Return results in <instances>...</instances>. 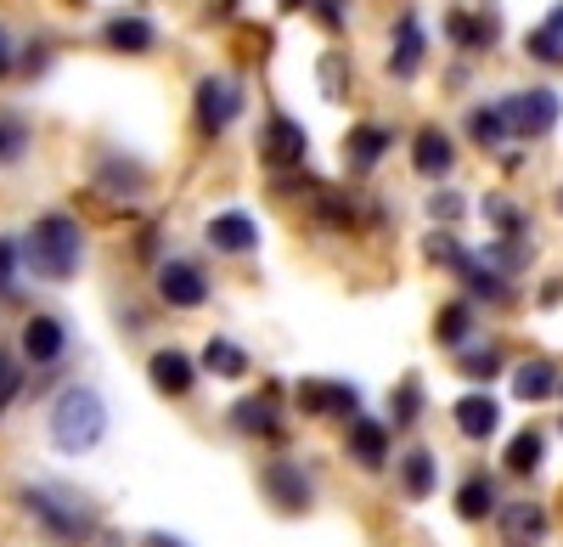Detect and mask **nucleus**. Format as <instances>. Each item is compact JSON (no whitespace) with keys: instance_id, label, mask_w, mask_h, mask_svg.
<instances>
[{"instance_id":"1","label":"nucleus","mask_w":563,"mask_h":547,"mask_svg":"<svg viewBox=\"0 0 563 547\" xmlns=\"http://www.w3.org/2000/svg\"><path fill=\"white\" fill-rule=\"evenodd\" d=\"M18 260L34 271V277H45V283H68L79 271V260H85L79 220L74 215H40L29 226V238L18 243Z\"/></svg>"},{"instance_id":"2","label":"nucleus","mask_w":563,"mask_h":547,"mask_svg":"<svg viewBox=\"0 0 563 547\" xmlns=\"http://www.w3.org/2000/svg\"><path fill=\"white\" fill-rule=\"evenodd\" d=\"M23 508L63 547H79V541L97 536V508H90L74 485H23Z\"/></svg>"},{"instance_id":"3","label":"nucleus","mask_w":563,"mask_h":547,"mask_svg":"<svg viewBox=\"0 0 563 547\" xmlns=\"http://www.w3.org/2000/svg\"><path fill=\"white\" fill-rule=\"evenodd\" d=\"M102 435H108V401L90 384L63 390L57 406H52V446L68 451V458H79V451H97Z\"/></svg>"},{"instance_id":"4","label":"nucleus","mask_w":563,"mask_h":547,"mask_svg":"<svg viewBox=\"0 0 563 547\" xmlns=\"http://www.w3.org/2000/svg\"><path fill=\"white\" fill-rule=\"evenodd\" d=\"M507 135H525V142H541V135L558 124L563 102H558V90L552 85H536V90H512L507 102H496Z\"/></svg>"},{"instance_id":"5","label":"nucleus","mask_w":563,"mask_h":547,"mask_svg":"<svg viewBox=\"0 0 563 547\" xmlns=\"http://www.w3.org/2000/svg\"><path fill=\"white\" fill-rule=\"evenodd\" d=\"M192 113H198V130L203 135H225L243 113V85L225 79V74H203L198 90H192Z\"/></svg>"},{"instance_id":"6","label":"nucleus","mask_w":563,"mask_h":547,"mask_svg":"<svg viewBox=\"0 0 563 547\" xmlns=\"http://www.w3.org/2000/svg\"><path fill=\"white\" fill-rule=\"evenodd\" d=\"M158 299L175 305V310H198L209 299V277L192 260H164L158 265Z\"/></svg>"},{"instance_id":"7","label":"nucleus","mask_w":563,"mask_h":547,"mask_svg":"<svg viewBox=\"0 0 563 547\" xmlns=\"http://www.w3.org/2000/svg\"><path fill=\"white\" fill-rule=\"evenodd\" d=\"M265 164L271 169H288V164H305V153H310V135H305V124L299 119H288V113H271V124H265Z\"/></svg>"},{"instance_id":"8","label":"nucleus","mask_w":563,"mask_h":547,"mask_svg":"<svg viewBox=\"0 0 563 547\" xmlns=\"http://www.w3.org/2000/svg\"><path fill=\"white\" fill-rule=\"evenodd\" d=\"M203 243H209L214 254H249V249H260V226H254V215H243V209H225V215H214V220L203 226Z\"/></svg>"},{"instance_id":"9","label":"nucleus","mask_w":563,"mask_h":547,"mask_svg":"<svg viewBox=\"0 0 563 547\" xmlns=\"http://www.w3.org/2000/svg\"><path fill=\"white\" fill-rule=\"evenodd\" d=\"M496 525H501V541H507V547H541L547 530H552V519H547L541 503H507V508L496 514Z\"/></svg>"},{"instance_id":"10","label":"nucleus","mask_w":563,"mask_h":547,"mask_svg":"<svg viewBox=\"0 0 563 547\" xmlns=\"http://www.w3.org/2000/svg\"><path fill=\"white\" fill-rule=\"evenodd\" d=\"M265 491H271V503H276L282 514H305V508H310V480H305V469L288 463V458L265 463Z\"/></svg>"},{"instance_id":"11","label":"nucleus","mask_w":563,"mask_h":547,"mask_svg":"<svg viewBox=\"0 0 563 547\" xmlns=\"http://www.w3.org/2000/svg\"><path fill=\"white\" fill-rule=\"evenodd\" d=\"M299 406L310 418H327V413H339V418H355L361 413V395L350 384H327V379H305L299 384Z\"/></svg>"},{"instance_id":"12","label":"nucleus","mask_w":563,"mask_h":547,"mask_svg":"<svg viewBox=\"0 0 563 547\" xmlns=\"http://www.w3.org/2000/svg\"><path fill=\"white\" fill-rule=\"evenodd\" d=\"M63 350H68V328L57 322V316H29L23 322V355L34 361V368L63 361Z\"/></svg>"},{"instance_id":"13","label":"nucleus","mask_w":563,"mask_h":547,"mask_svg":"<svg viewBox=\"0 0 563 547\" xmlns=\"http://www.w3.org/2000/svg\"><path fill=\"white\" fill-rule=\"evenodd\" d=\"M422 57H429V40H422V18L406 12L400 29H395V45H389V74H395V79H417Z\"/></svg>"},{"instance_id":"14","label":"nucleus","mask_w":563,"mask_h":547,"mask_svg":"<svg viewBox=\"0 0 563 547\" xmlns=\"http://www.w3.org/2000/svg\"><path fill=\"white\" fill-rule=\"evenodd\" d=\"M389 147H395V135H389L384 124H355V130H350V142H344V164H350V175L378 169Z\"/></svg>"},{"instance_id":"15","label":"nucleus","mask_w":563,"mask_h":547,"mask_svg":"<svg viewBox=\"0 0 563 547\" xmlns=\"http://www.w3.org/2000/svg\"><path fill=\"white\" fill-rule=\"evenodd\" d=\"M451 164H456V147H451V135L445 130H417V142H411V169L422 175V180H440V175H451Z\"/></svg>"},{"instance_id":"16","label":"nucleus","mask_w":563,"mask_h":547,"mask_svg":"<svg viewBox=\"0 0 563 547\" xmlns=\"http://www.w3.org/2000/svg\"><path fill=\"white\" fill-rule=\"evenodd\" d=\"M451 418H456V429H462L467 440H490L496 424H501V406H496L485 390H474V395H462V401L451 406Z\"/></svg>"},{"instance_id":"17","label":"nucleus","mask_w":563,"mask_h":547,"mask_svg":"<svg viewBox=\"0 0 563 547\" xmlns=\"http://www.w3.org/2000/svg\"><path fill=\"white\" fill-rule=\"evenodd\" d=\"M350 458L361 463V469H384L389 463V429L378 424V418H350Z\"/></svg>"},{"instance_id":"18","label":"nucleus","mask_w":563,"mask_h":547,"mask_svg":"<svg viewBox=\"0 0 563 547\" xmlns=\"http://www.w3.org/2000/svg\"><path fill=\"white\" fill-rule=\"evenodd\" d=\"M445 34L462 45V52H485V45L501 40V18L496 12H451L445 18Z\"/></svg>"},{"instance_id":"19","label":"nucleus","mask_w":563,"mask_h":547,"mask_svg":"<svg viewBox=\"0 0 563 547\" xmlns=\"http://www.w3.org/2000/svg\"><path fill=\"white\" fill-rule=\"evenodd\" d=\"M147 373H153V390L158 395H186V390L198 384V368H192V355H186V350H158L147 361Z\"/></svg>"},{"instance_id":"20","label":"nucleus","mask_w":563,"mask_h":547,"mask_svg":"<svg viewBox=\"0 0 563 547\" xmlns=\"http://www.w3.org/2000/svg\"><path fill=\"white\" fill-rule=\"evenodd\" d=\"M102 40L113 45V52H124V57H141V52H153V45H158V29H153V18L124 12V18H113L102 29Z\"/></svg>"},{"instance_id":"21","label":"nucleus","mask_w":563,"mask_h":547,"mask_svg":"<svg viewBox=\"0 0 563 547\" xmlns=\"http://www.w3.org/2000/svg\"><path fill=\"white\" fill-rule=\"evenodd\" d=\"M400 485H406L411 503H422V496L434 491V451L429 446H411L406 458H400Z\"/></svg>"},{"instance_id":"22","label":"nucleus","mask_w":563,"mask_h":547,"mask_svg":"<svg viewBox=\"0 0 563 547\" xmlns=\"http://www.w3.org/2000/svg\"><path fill=\"white\" fill-rule=\"evenodd\" d=\"M231 424H238L243 435H265V440H276V435H282V424H276V406H271L265 395H249V401L231 406Z\"/></svg>"},{"instance_id":"23","label":"nucleus","mask_w":563,"mask_h":547,"mask_svg":"<svg viewBox=\"0 0 563 547\" xmlns=\"http://www.w3.org/2000/svg\"><path fill=\"white\" fill-rule=\"evenodd\" d=\"M512 395H519V401H547V395H558V368H552V361H525V368L512 373Z\"/></svg>"},{"instance_id":"24","label":"nucleus","mask_w":563,"mask_h":547,"mask_svg":"<svg viewBox=\"0 0 563 547\" xmlns=\"http://www.w3.org/2000/svg\"><path fill=\"white\" fill-rule=\"evenodd\" d=\"M456 514H462V519H485V514H496V485H490V474H467V480H462V491H456Z\"/></svg>"},{"instance_id":"25","label":"nucleus","mask_w":563,"mask_h":547,"mask_svg":"<svg viewBox=\"0 0 563 547\" xmlns=\"http://www.w3.org/2000/svg\"><path fill=\"white\" fill-rule=\"evenodd\" d=\"M203 368H209L214 379H243V373H249V350L231 344V339H209V344H203Z\"/></svg>"},{"instance_id":"26","label":"nucleus","mask_w":563,"mask_h":547,"mask_svg":"<svg viewBox=\"0 0 563 547\" xmlns=\"http://www.w3.org/2000/svg\"><path fill=\"white\" fill-rule=\"evenodd\" d=\"M541 458H547V435H541V429L512 435V446H507V469H512V474H536Z\"/></svg>"},{"instance_id":"27","label":"nucleus","mask_w":563,"mask_h":547,"mask_svg":"<svg viewBox=\"0 0 563 547\" xmlns=\"http://www.w3.org/2000/svg\"><path fill=\"white\" fill-rule=\"evenodd\" d=\"M530 57H541V63H563V7H552V18L541 23V29H530Z\"/></svg>"},{"instance_id":"28","label":"nucleus","mask_w":563,"mask_h":547,"mask_svg":"<svg viewBox=\"0 0 563 547\" xmlns=\"http://www.w3.org/2000/svg\"><path fill=\"white\" fill-rule=\"evenodd\" d=\"M462 283L474 288V294H485L490 305H507V299H512V288H507V277H501V271H490V265H479V260L462 271Z\"/></svg>"},{"instance_id":"29","label":"nucleus","mask_w":563,"mask_h":547,"mask_svg":"<svg viewBox=\"0 0 563 547\" xmlns=\"http://www.w3.org/2000/svg\"><path fill=\"white\" fill-rule=\"evenodd\" d=\"M467 328H474V305H462V299H456V305H445V310H440L434 339H440V344H462V339H467Z\"/></svg>"},{"instance_id":"30","label":"nucleus","mask_w":563,"mask_h":547,"mask_svg":"<svg viewBox=\"0 0 563 547\" xmlns=\"http://www.w3.org/2000/svg\"><path fill=\"white\" fill-rule=\"evenodd\" d=\"M467 135H474L479 147H501L507 142V124H501L496 108H474V113H467Z\"/></svg>"},{"instance_id":"31","label":"nucleus","mask_w":563,"mask_h":547,"mask_svg":"<svg viewBox=\"0 0 563 547\" xmlns=\"http://www.w3.org/2000/svg\"><path fill=\"white\" fill-rule=\"evenodd\" d=\"M429 260H434V265H445V271H456V277H462L467 265H474V254H467L451 232H434V238H429Z\"/></svg>"},{"instance_id":"32","label":"nucleus","mask_w":563,"mask_h":547,"mask_svg":"<svg viewBox=\"0 0 563 547\" xmlns=\"http://www.w3.org/2000/svg\"><path fill=\"white\" fill-rule=\"evenodd\" d=\"M485 260H490V265H501V271H519V265L530 260V243L501 238V243H490V249H485Z\"/></svg>"},{"instance_id":"33","label":"nucleus","mask_w":563,"mask_h":547,"mask_svg":"<svg viewBox=\"0 0 563 547\" xmlns=\"http://www.w3.org/2000/svg\"><path fill=\"white\" fill-rule=\"evenodd\" d=\"M417 413H422V384H417V379H406V384H400V395H395V429L417 424Z\"/></svg>"},{"instance_id":"34","label":"nucleus","mask_w":563,"mask_h":547,"mask_svg":"<svg viewBox=\"0 0 563 547\" xmlns=\"http://www.w3.org/2000/svg\"><path fill=\"white\" fill-rule=\"evenodd\" d=\"M462 373H467V379H496V373H501V355H496V350H467V355H462Z\"/></svg>"},{"instance_id":"35","label":"nucleus","mask_w":563,"mask_h":547,"mask_svg":"<svg viewBox=\"0 0 563 547\" xmlns=\"http://www.w3.org/2000/svg\"><path fill=\"white\" fill-rule=\"evenodd\" d=\"M485 215L501 226V238H519L525 232V220H519V209H512V204H501V198H485Z\"/></svg>"},{"instance_id":"36","label":"nucleus","mask_w":563,"mask_h":547,"mask_svg":"<svg viewBox=\"0 0 563 547\" xmlns=\"http://www.w3.org/2000/svg\"><path fill=\"white\" fill-rule=\"evenodd\" d=\"M23 147H29V130L12 124V119H0V164H12Z\"/></svg>"},{"instance_id":"37","label":"nucleus","mask_w":563,"mask_h":547,"mask_svg":"<svg viewBox=\"0 0 563 547\" xmlns=\"http://www.w3.org/2000/svg\"><path fill=\"white\" fill-rule=\"evenodd\" d=\"M0 294H18V243L0 238Z\"/></svg>"},{"instance_id":"38","label":"nucleus","mask_w":563,"mask_h":547,"mask_svg":"<svg viewBox=\"0 0 563 547\" xmlns=\"http://www.w3.org/2000/svg\"><path fill=\"white\" fill-rule=\"evenodd\" d=\"M23 390V373L18 368H7V361H0V413H7V406H12V395Z\"/></svg>"},{"instance_id":"39","label":"nucleus","mask_w":563,"mask_h":547,"mask_svg":"<svg viewBox=\"0 0 563 547\" xmlns=\"http://www.w3.org/2000/svg\"><path fill=\"white\" fill-rule=\"evenodd\" d=\"M429 209H434V220H456L467 204H462L456 193H434V198H429Z\"/></svg>"},{"instance_id":"40","label":"nucleus","mask_w":563,"mask_h":547,"mask_svg":"<svg viewBox=\"0 0 563 547\" xmlns=\"http://www.w3.org/2000/svg\"><path fill=\"white\" fill-rule=\"evenodd\" d=\"M316 18L327 29H344V0H316Z\"/></svg>"},{"instance_id":"41","label":"nucleus","mask_w":563,"mask_h":547,"mask_svg":"<svg viewBox=\"0 0 563 547\" xmlns=\"http://www.w3.org/2000/svg\"><path fill=\"white\" fill-rule=\"evenodd\" d=\"M12 74V45H7V34H0V79Z\"/></svg>"},{"instance_id":"42","label":"nucleus","mask_w":563,"mask_h":547,"mask_svg":"<svg viewBox=\"0 0 563 547\" xmlns=\"http://www.w3.org/2000/svg\"><path fill=\"white\" fill-rule=\"evenodd\" d=\"M147 547H180V541H175V536H164V530H158V536H147Z\"/></svg>"},{"instance_id":"43","label":"nucleus","mask_w":563,"mask_h":547,"mask_svg":"<svg viewBox=\"0 0 563 547\" xmlns=\"http://www.w3.org/2000/svg\"><path fill=\"white\" fill-rule=\"evenodd\" d=\"M282 12H299V0H282Z\"/></svg>"},{"instance_id":"44","label":"nucleus","mask_w":563,"mask_h":547,"mask_svg":"<svg viewBox=\"0 0 563 547\" xmlns=\"http://www.w3.org/2000/svg\"><path fill=\"white\" fill-rule=\"evenodd\" d=\"M558 204H563V193H558Z\"/></svg>"}]
</instances>
